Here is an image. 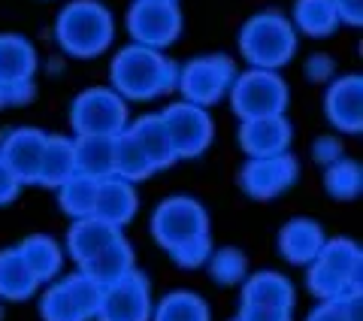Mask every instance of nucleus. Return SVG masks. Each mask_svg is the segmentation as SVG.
<instances>
[{
  "instance_id": "obj_1",
  "label": "nucleus",
  "mask_w": 363,
  "mask_h": 321,
  "mask_svg": "<svg viewBox=\"0 0 363 321\" xmlns=\"http://www.w3.org/2000/svg\"><path fill=\"white\" fill-rule=\"evenodd\" d=\"M179 70L173 61H167L157 49L145 45H124L112 61V91H118L124 100H152L164 91L176 88Z\"/></svg>"
},
{
  "instance_id": "obj_2",
  "label": "nucleus",
  "mask_w": 363,
  "mask_h": 321,
  "mask_svg": "<svg viewBox=\"0 0 363 321\" xmlns=\"http://www.w3.org/2000/svg\"><path fill=\"white\" fill-rule=\"evenodd\" d=\"M55 37L67 55L94 58V55L109 49L112 37H116V21H112L109 9L97 0H73L61 9L58 21H55Z\"/></svg>"
},
{
  "instance_id": "obj_3",
  "label": "nucleus",
  "mask_w": 363,
  "mask_h": 321,
  "mask_svg": "<svg viewBox=\"0 0 363 321\" xmlns=\"http://www.w3.org/2000/svg\"><path fill=\"white\" fill-rule=\"evenodd\" d=\"M240 52L257 70H279L297 52V28L276 9L257 13L240 31Z\"/></svg>"
},
{
  "instance_id": "obj_4",
  "label": "nucleus",
  "mask_w": 363,
  "mask_h": 321,
  "mask_svg": "<svg viewBox=\"0 0 363 321\" xmlns=\"http://www.w3.org/2000/svg\"><path fill=\"white\" fill-rule=\"evenodd\" d=\"M230 103L233 112L245 119H260V116H285L288 109V85L276 70H252L236 73L230 85Z\"/></svg>"
},
{
  "instance_id": "obj_5",
  "label": "nucleus",
  "mask_w": 363,
  "mask_h": 321,
  "mask_svg": "<svg viewBox=\"0 0 363 321\" xmlns=\"http://www.w3.org/2000/svg\"><path fill=\"white\" fill-rule=\"evenodd\" d=\"M76 136H118L128 128V100L112 88H88L70 107Z\"/></svg>"
},
{
  "instance_id": "obj_6",
  "label": "nucleus",
  "mask_w": 363,
  "mask_h": 321,
  "mask_svg": "<svg viewBox=\"0 0 363 321\" xmlns=\"http://www.w3.org/2000/svg\"><path fill=\"white\" fill-rule=\"evenodd\" d=\"M152 234L167 251H176L200 236H209L206 210L194 197H169L152 215Z\"/></svg>"
},
{
  "instance_id": "obj_7",
  "label": "nucleus",
  "mask_w": 363,
  "mask_h": 321,
  "mask_svg": "<svg viewBox=\"0 0 363 321\" xmlns=\"http://www.w3.org/2000/svg\"><path fill=\"white\" fill-rule=\"evenodd\" d=\"M294 288L281 273H255L242 279L240 321H291Z\"/></svg>"
},
{
  "instance_id": "obj_8",
  "label": "nucleus",
  "mask_w": 363,
  "mask_h": 321,
  "mask_svg": "<svg viewBox=\"0 0 363 321\" xmlns=\"http://www.w3.org/2000/svg\"><path fill=\"white\" fill-rule=\"evenodd\" d=\"M97 321H152V294L149 279L136 270L100 285L97 297Z\"/></svg>"
},
{
  "instance_id": "obj_9",
  "label": "nucleus",
  "mask_w": 363,
  "mask_h": 321,
  "mask_svg": "<svg viewBox=\"0 0 363 321\" xmlns=\"http://www.w3.org/2000/svg\"><path fill=\"white\" fill-rule=\"evenodd\" d=\"M236 79V64L224 55H203V58L188 61L179 70L176 88L185 94L188 103H197V107L206 109L209 103L221 100L227 91H230Z\"/></svg>"
},
{
  "instance_id": "obj_10",
  "label": "nucleus",
  "mask_w": 363,
  "mask_h": 321,
  "mask_svg": "<svg viewBox=\"0 0 363 321\" xmlns=\"http://www.w3.org/2000/svg\"><path fill=\"white\" fill-rule=\"evenodd\" d=\"M100 285L91 282L85 273H73L61 282L49 285L40 300L43 321H94Z\"/></svg>"
},
{
  "instance_id": "obj_11",
  "label": "nucleus",
  "mask_w": 363,
  "mask_h": 321,
  "mask_svg": "<svg viewBox=\"0 0 363 321\" xmlns=\"http://www.w3.org/2000/svg\"><path fill=\"white\" fill-rule=\"evenodd\" d=\"M164 131L169 136V148H173L176 160L179 158H197L209 148L212 143V119L209 112L197 107V103H173L161 112Z\"/></svg>"
},
{
  "instance_id": "obj_12",
  "label": "nucleus",
  "mask_w": 363,
  "mask_h": 321,
  "mask_svg": "<svg viewBox=\"0 0 363 321\" xmlns=\"http://www.w3.org/2000/svg\"><path fill=\"white\" fill-rule=\"evenodd\" d=\"M128 31L136 45L157 49V52L167 49L182 33L179 4H136L133 0L128 13Z\"/></svg>"
},
{
  "instance_id": "obj_13",
  "label": "nucleus",
  "mask_w": 363,
  "mask_h": 321,
  "mask_svg": "<svg viewBox=\"0 0 363 321\" xmlns=\"http://www.w3.org/2000/svg\"><path fill=\"white\" fill-rule=\"evenodd\" d=\"M300 176V164L294 155H272V158H252L240 173V185L245 194H252L257 200L279 197L281 191H288Z\"/></svg>"
},
{
  "instance_id": "obj_14",
  "label": "nucleus",
  "mask_w": 363,
  "mask_h": 321,
  "mask_svg": "<svg viewBox=\"0 0 363 321\" xmlns=\"http://www.w3.org/2000/svg\"><path fill=\"white\" fill-rule=\"evenodd\" d=\"M324 109L336 131L351 134V136L360 134L363 131V79L357 73L339 76L336 82L327 88Z\"/></svg>"
},
{
  "instance_id": "obj_15",
  "label": "nucleus",
  "mask_w": 363,
  "mask_h": 321,
  "mask_svg": "<svg viewBox=\"0 0 363 321\" xmlns=\"http://www.w3.org/2000/svg\"><path fill=\"white\" fill-rule=\"evenodd\" d=\"M291 124L285 116H260L245 119L240 128V146L245 148L248 158H272L285 155L291 146Z\"/></svg>"
},
{
  "instance_id": "obj_16",
  "label": "nucleus",
  "mask_w": 363,
  "mask_h": 321,
  "mask_svg": "<svg viewBox=\"0 0 363 321\" xmlns=\"http://www.w3.org/2000/svg\"><path fill=\"white\" fill-rule=\"evenodd\" d=\"M45 148V134L37 128H18L0 143V155L9 164L21 185H37L40 160Z\"/></svg>"
},
{
  "instance_id": "obj_17",
  "label": "nucleus",
  "mask_w": 363,
  "mask_h": 321,
  "mask_svg": "<svg viewBox=\"0 0 363 321\" xmlns=\"http://www.w3.org/2000/svg\"><path fill=\"white\" fill-rule=\"evenodd\" d=\"M91 215L109 224H128L136 215V188L133 182L121 179V176H106L97 182V194H94V206Z\"/></svg>"
},
{
  "instance_id": "obj_18",
  "label": "nucleus",
  "mask_w": 363,
  "mask_h": 321,
  "mask_svg": "<svg viewBox=\"0 0 363 321\" xmlns=\"http://www.w3.org/2000/svg\"><path fill=\"white\" fill-rule=\"evenodd\" d=\"M118 236H121V227L88 215V219H76L73 222L70 234H67V249H70L73 261L82 267L85 261H91L97 251H104L109 243H116Z\"/></svg>"
},
{
  "instance_id": "obj_19",
  "label": "nucleus",
  "mask_w": 363,
  "mask_h": 321,
  "mask_svg": "<svg viewBox=\"0 0 363 321\" xmlns=\"http://www.w3.org/2000/svg\"><path fill=\"white\" fill-rule=\"evenodd\" d=\"M321 246H324V231L312 219H294L279 234V251L285 255V261L300 263V267H309L315 255L321 251Z\"/></svg>"
},
{
  "instance_id": "obj_20",
  "label": "nucleus",
  "mask_w": 363,
  "mask_h": 321,
  "mask_svg": "<svg viewBox=\"0 0 363 321\" xmlns=\"http://www.w3.org/2000/svg\"><path fill=\"white\" fill-rule=\"evenodd\" d=\"M37 70V52L25 37L4 33L0 37V82H33Z\"/></svg>"
},
{
  "instance_id": "obj_21",
  "label": "nucleus",
  "mask_w": 363,
  "mask_h": 321,
  "mask_svg": "<svg viewBox=\"0 0 363 321\" xmlns=\"http://www.w3.org/2000/svg\"><path fill=\"white\" fill-rule=\"evenodd\" d=\"M128 134L136 140V146L145 152V158L155 164V170H164L169 164H176V155H173V148H169V136L164 131L161 112H157V116L136 119L133 124H128Z\"/></svg>"
},
{
  "instance_id": "obj_22",
  "label": "nucleus",
  "mask_w": 363,
  "mask_h": 321,
  "mask_svg": "<svg viewBox=\"0 0 363 321\" xmlns=\"http://www.w3.org/2000/svg\"><path fill=\"white\" fill-rule=\"evenodd\" d=\"M312 263L330 270L333 276L348 282L351 288H360V249L351 239H324V246Z\"/></svg>"
},
{
  "instance_id": "obj_23",
  "label": "nucleus",
  "mask_w": 363,
  "mask_h": 321,
  "mask_svg": "<svg viewBox=\"0 0 363 321\" xmlns=\"http://www.w3.org/2000/svg\"><path fill=\"white\" fill-rule=\"evenodd\" d=\"M128 270H133V251H130V243L124 236H118L116 243H109L104 251H97L94 258L79 267V273H85V276L91 282H97V285H106L112 279H118Z\"/></svg>"
},
{
  "instance_id": "obj_24",
  "label": "nucleus",
  "mask_w": 363,
  "mask_h": 321,
  "mask_svg": "<svg viewBox=\"0 0 363 321\" xmlns=\"http://www.w3.org/2000/svg\"><path fill=\"white\" fill-rule=\"evenodd\" d=\"M73 173H76L73 140H70V136H45V148H43V160H40L37 185L58 188L61 182H67Z\"/></svg>"
},
{
  "instance_id": "obj_25",
  "label": "nucleus",
  "mask_w": 363,
  "mask_h": 321,
  "mask_svg": "<svg viewBox=\"0 0 363 321\" xmlns=\"http://www.w3.org/2000/svg\"><path fill=\"white\" fill-rule=\"evenodd\" d=\"M16 251L21 255V261L28 263V270L37 276L40 282H52L58 276L64 255H61V246L55 243L52 236H43V234H33L28 236L25 243H18Z\"/></svg>"
},
{
  "instance_id": "obj_26",
  "label": "nucleus",
  "mask_w": 363,
  "mask_h": 321,
  "mask_svg": "<svg viewBox=\"0 0 363 321\" xmlns=\"http://www.w3.org/2000/svg\"><path fill=\"white\" fill-rule=\"evenodd\" d=\"M76 173L91 179L112 176V136H76L73 140Z\"/></svg>"
},
{
  "instance_id": "obj_27",
  "label": "nucleus",
  "mask_w": 363,
  "mask_h": 321,
  "mask_svg": "<svg viewBox=\"0 0 363 321\" xmlns=\"http://www.w3.org/2000/svg\"><path fill=\"white\" fill-rule=\"evenodd\" d=\"M40 279L28 270V263L21 261L16 249L0 251V297L4 300H25L37 291Z\"/></svg>"
},
{
  "instance_id": "obj_28",
  "label": "nucleus",
  "mask_w": 363,
  "mask_h": 321,
  "mask_svg": "<svg viewBox=\"0 0 363 321\" xmlns=\"http://www.w3.org/2000/svg\"><path fill=\"white\" fill-rule=\"evenodd\" d=\"M291 25L303 33H309V37H327V33H333L339 28L333 0H297Z\"/></svg>"
},
{
  "instance_id": "obj_29",
  "label": "nucleus",
  "mask_w": 363,
  "mask_h": 321,
  "mask_svg": "<svg viewBox=\"0 0 363 321\" xmlns=\"http://www.w3.org/2000/svg\"><path fill=\"white\" fill-rule=\"evenodd\" d=\"M152 321H209V306L194 291H173L152 309Z\"/></svg>"
},
{
  "instance_id": "obj_30",
  "label": "nucleus",
  "mask_w": 363,
  "mask_h": 321,
  "mask_svg": "<svg viewBox=\"0 0 363 321\" xmlns=\"http://www.w3.org/2000/svg\"><path fill=\"white\" fill-rule=\"evenodd\" d=\"M97 182L100 179H91V176H82V173H73L67 182H61L58 185V200L64 206V212L73 215V219H88L91 206H94Z\"/></svg>"
},
{
  "instance_id": "obj_31",
  "label": "nucleus",
  "mask_w": 363,
  "mask_h": 321,
  "mask_svg": "<svg viewBox=\"0 0 363 321\" xmlns=\"http://www.w3.org/2000/svg\"><path fill=\"white\" fill-rule=\"evenodd\" d=\"M324 185H327V194L333 200H354L360 188H363V173H360V164L357 160H345L339 158L336 164L324 167Z\"/></svg>"
},
{
  "instance_id": "obj_32",
  "label": "nucleus",
  "mask_w": 363,
  "mask_h": 321,
  "mask_svg": "<svg viewBox=\"0 0 363 321\" xmlns=\"http://www.w3.org/2000/svg\"><path fill=\"white\" fill-rule=\"evenodd\" d=\"M209 273L215 282L221 285H240L245 279V270H248V261H245V251L240 249H218V251H209Z\"/></svg>"
},
{
  "instance_id": "obj_33",
  "label": "nucleus",
  "mask_w": 363,
  "mask_h": 321,
  "mask_svg": "<svg viewBox=\"0 0 363 321\" xmlns=\"http://www.w3.org/2000/svg\"><path fill=\"white\" fill-rule=\"evenodd\" d=\"M309 321H360V291L336 297V300H324L309 315Z\"/></svg>"
},
{
  "instance_id": "obj_34",
  "label": "nucleus",
  "mask_w": 363,
  "mask_h": 321,
  "mask_svg": "<svg viewBox=\"0 0 363 321\" xmlns=\"http://www.w3.org/2000/svg\"><path fill=\"white\" fill-rule=\"evenodd\" d=\"M209 251H212V239L209 236H200V239H194V243H188V246H182V249H176V251H169L173 255V261L179 263V267H203L206 263V258H209Z\"/></svg>"
},
{
  "instance_id": "obj_35",
  "label": "nucleus",
  "mask_w": 363,
  "mask_h": 321,
  "mask_svg": "<svg viewBox=\"0 0 363 321\" xmlns=\"http://www.w3.org/2000/svg\"><path fill=\"white\" fill-rule=\"evenodd\" d=\"M312 158L321 167L336 164V160L342 158V140H339V136H318L315 146H312Z\"/></svg>"
},
{
  "instance_id": "obj_36",
  "label": "nucleus",
  "mask_w": 363,
  "mask_h": 321,
  "mask_svg": "<svg viewBox=\"0 0 363 321\" xmlns=\"http://www.w3.org/2000/svg\"><path fill=\"white\" fill-rule=\"evenodd\" d=\"M33 97V82H0V107H16V103H28Z\"/></svg>"
},
{
  "instance_id": "obj_37",
  "label": "nucleus",
  "mask_w": 363,
  "mask_h": 321,
  "mask_svg": "<svg viewBox=\"0 0 363 321\" xmlns=\"http://www.w3.org/2000/svg\"><path fill=\"white\" fill-rule=\"evenodd\" d=\"M306 76L312 79V82H327V79L333 76V58L330 55H312L309 61H306Z\"/></svg>"
},
{
  "instance_id": "obj_38",
  "label": "nucleus",
  "mask_w": 363,
  "mask_h": 321,
  "mask_svg": "<svg viewBox=\"0 0 363 321\" xmlns=\"http://www.w3.org/2000/svg\"><path fill=\"white\" fill-rule=\"evenodd\" d=\"M18 188H21V182L16 179L13 170H9V164L4 160V155H0V206L9 203V200H16Z\"/></svg>"
},
{
  "instance_id": "obj_39",
  "label": "nucleus",
  "mask_w": 363,
  "mask_h": 321,
  "mask_svg": "<svg viewBox=\"0 0 363 321\" xmlns=\"http://www.w3.org/2000/svg\"><path fill=\"white\" fill-rule=\"evenodd\" d=\"M336 16L345 25H360L363 21V0H333Z\"/></svg>"
},
{
  "instance_id": "obj_40",
  "label": "nucleus",
  "mask_w": 363,
  "mask_h": 321,
  "mask_svg": "<svg viewBox=\"0 0 363 321\" xmlns=\"http://www.w3.org/2000/svg\"><path fill=\"white\" fill-rule=\"evenodd\" d=\"M136 4H179V0H136Z\"/></svg>"
},
{
  "instance_id": "obj_41",
  "label": "nucleus",
  "mask_w": 363,
  "mask_h": 321,
  "mask_svg": "<svg viewBox=\"0 0 363 321\" xmlns=\"http://www.w3.org/2000/svg\"><path fill=\"white\" fill-rule=\"evenodd\" d=\"M233 321H240V318H233Z\"/></svg>"
}]
</instances>
